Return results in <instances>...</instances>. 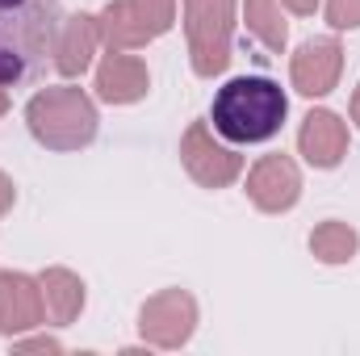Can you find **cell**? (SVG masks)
<instances>
[{
	"label": "cell",
	"mask_w": 360,
	"mask_h": 356,
	"mask_svg": "<svg viewBox=\"0 0 360 356\" xmlns=\"http://www.w3.org/2000/svg\"><path fill=\"white\" fill-rule=\"evenodd\" d=\"M59 0H0V84L38 80L59 46Z\"/></svg>",
	"instance_id": "1"
},
{
	"label": "cell",
	"mask_w": 360,
	"mask_h": 356,
	"mask_svg": "<svg viewBox=\"0 0 360 356\" xmlns=\"http://www.w3.org/2000/svg\"><path fill=\"white\" fill-rule=\"evenodd\" d=\"M285 113H289V101L269 76H235L214 92V105H210L214 134L239 147L269 143L272 134H281Z\"/></svg>",
	"instance_id": "2"
},
{
	"label": "cell",
	"mask_w": 360,
	"mask_h": 356,
	"mask_svg": "<svg viewBox=\"0 0 360 356\" xmlns=\"http://www.w3.org/2000/svg\"><path fill=\"white\" fill-rule=\"evenodd\" d=\"M25 122L34 139L51 151L89 147L96 134V109L80 89H46L25 105Z\"/></svg>",
	"instance_id": "3"
},
{
	"label": "cell",
	"mask_w": 360,
	"mask_h": 356,
	"mask_svg": "<svg viewBox=\"0 0 360 356\" xmlns=\"http://www.w3.org/2000/svg\"><path fill=\"white\" fill-rule=\"evenodd\" d=\"M231 17L235 0H184V30L197 76H218L231 59Z\"/></svg>",
	"instance_id": "4"
},
{
	"label": "cell",
	"mask_w": 360,
	"mask_h": 356,
	"mask_svg": "<svg viewBox=\"0 0 360 356\" xmlns=\"http://www.w3.org/2000/svg\"><path fill=\"white\" fill-rule=\"evenodd\" d=\"M172 17H176V0H113L96 17V25L109 51H130L160 38L172 25Z\"/></svg>",
	"instance_id": "5"
},
{
	"label": "cell",
	"mask_w": 360,
	"mask_h": 356,
	"mask_svg": "<svg viewBox=\"0 0 360 356\" xmlns=\"http://www.w3.org/2000/svg\"><path fill=\"white\" fill-rule=\"evenodd\" d=\"M180 160H184L188 177L197 180V184H205V189L231 184V180L239 177V168H243V160H239L231 147L214 143V134H210L205 122H193V126H188V134H184V143H180Z\"/></svg>",
	"instance_id": "6"
},
{
	"label": "cell",
	"mask_w": 360,
	"mask_h": 356,
	"mask_svg": "<svg viewBox=\"0 0 360 356\" xmlns=\"http://www.w3.org/2000/svg\"><path fill=\"white\" fill-rule=\"evenodd\" d=\"M193 323H197V306L184 289H168L160 298H151L143 306V336L160 348H176L193 336Z\"/></svg>",
	"instance_id": "7"
},
{
	"label": "cell",
	"mask_w": 360,
	"mask_h": 356,
	"mask_svg": "<svg viewBox=\"0 0 360 356\" xmlns=\"http://www.w3.org/2000/svg\"><path fill=\"white\" fill-rule=\"evenodd\" d=\"M297 193H302V177H297V168H293L289 155H264V160L252 168V177H248V197H252L264 214L289 210V205L297 201Z\"/></svg>",
	"instance_id": "8"
},
{
	"label": "cell",
	"mask_w": 360,
	"mask_h": 356,
	"mask_svg": "<svg viewBox=\"0 0 360 356\" xmlns=\"http://www.w3.org/2000/svg\"><path fill=\"white\" fill-rule=\"evenodd\" d=\"M340 68H344V51L335 38H319V42H306L297 55H293V89L302 96H323V92L335 89L340 80Z\"/></svg>",
	"instance_id": "9"
},
{
	"label": "cell",
	"mask_w": 360,
	"mask_h": 356,
	"mask_svg": "<svg viewBox=\"0 0 360 356\" xmlns=\"http://www.w3.org/2000/svg\"><path fill=\"white\" fill-rule=\"evenodd\" d=\"M46 319L42 285L30 281L25 272H0V331H25Z\"/></svg>",
	"instance_id": "10"
},
{
	"label": "cell",
	"mask_w": 360,
	"mask_h": 356,
	"mask_svg": "<svg viewBox=\"0 0 360 356\" xmlns=\"http://www.w3.org/2000/svg\"><path fill=\"white\" fill-rule=\"evenodd\" d=\"M297 147H302V155H306L314 168H335V164L348 155V126H344L331 109H314V113L302 122Z\"/></svg>",
	"instance_id": "11"
},
{
	"label": "cell",
	"mask_w": 360,
	"mask_h": 356,
	"mask_svg": "<svg viewBox=\"0 0 360 356\" xmlns=\"http://www.w3.org/2000/svg\"><path fill=\"white\" fill-rule=\"evenodd\" d=\"M147 68H143V59H134V55H122V51H113L105 63H101V72H96V92L105 96V101H113V105H130V101H139V96H147Z\"/></svg>",
	"instance_id": "12"
},
{
	"label": "cell",
	"mask_w": 360,
	"mask_h": 356,
	"mask_svg": "<svg viewBox=\"0 0 360 356\" xmlns=\"http://www.w3.org/2000/svg\"><path fill=\"white\" fill-rule=\"evenodd\" d=\"M96 42H101V25H96V17L80 13V17L63 21L59 46H55V68H59L63 76H80V72L92 63Z\"/></svg>",
	"instance_id": "13"
},
{
	"label": "cell",
	"mask_w": 360,
	"mask_h": 356,
	"mask_svg": "<svg viewBox=\"0 0 360 356\" xmlns=\"http://www.w3.org/2000/svg\"><path fill=\"white\" fill-rule=\"evenodd\" d=\"M38 285H42L46 314H51L59 327L80 314V306H84V285H80V276H72L68 268H51V272H42Z\"/></svg>",
	"instance_id": "14"
},
{
	"label": "cell",
	"mask_w": 360,
	"mask_h": 356,
	"mask_svg": "<svg viewBox=\"0 0 360 356\" xmlns=\"http://www.w3.org/2000/svg\"><path fill=\"white\" fill-rule=\"evenodd\" d=\"M248 30L269 46V51H285V17H281V0H248Z\"/></svg>",
	"instance_id": "15"
},
{
	"label": "cell",
	"mask_w": 360,
	"mask_h": 356,
	"mask_svg": "<svg viewBox=\"0 0 360 356\" xmlns=\"http://www.w3.org/2000/svg\"><path fill=\"white\" fill-rule=\"evenodd\" d=\"M310 252L327 265H344L356 256V231L344 227V222H323L314 235H310Z\"/></svg>",
	"instance_id": "16"
},
{
	"label": "cell",
	"mask_w": 360,
	"mask_h": 356,
	"mask_svg": "<svg viewBox=\"0 0 360 356\" xmlns=\"http://www.w3.org/2000/svg\"><path fill=\"white\" fill-rule=\"evenodd\" d=\"M327 21H331L335 30L360 25V0H327Z\"/></svg>",
	"instance_id": "17"
},
{
	"label": "cell",
	"mask_w": 360,
	"mask_h": 356,
	"mask_svg": "<svg viewBox=\"0 0 360 356\" xmlns=\"http://www.w3.org/2000/svg\"><path fill=\"white\" fill-rule=\"evenodd\" d=\"M34 348H38V352H42V348H46V352H59V340H30V344H17V352H34Z\"/></svg>",
	"instance_id": "18"
},
{
	"label": "cell",
	"mask_w": 360,
	"mask_h": 356,
	"mask_svg": "<svg viewBox=\"0 0 360 356\" xmlns=\"http://www.w3.org/2000/svg\"><path fill=\"white\" fill-rule=\"evenodd\" d=\"M8 205H13V184H8V177H4V172H0V214H4Z\"/></svg>",
	"instance_id": "19"
},
{
	"label": "cell",
	"mask_w": 360,
	"mask_h": 356,
	"mask_svg": "<svg viewBox=\"0 0 360 356\" xmlns=\"http://www.w3.org/2000/svg\"><path fill=\"white\" fill-rule=\"evenodd\" d=\"M285 4H289L293 13H302V17H306V13H314V4H319V0H285Z\"/></svg>",
	"instance_id": "20"
},
{
	"label": "cell",
	"mask_w": 360,
	"mask_h": 356,
	"mask_svg": "<svg viewBox=\"0 0 360 356\" xmlns=\"http://www.w3.org/2000/svg\"><path fill=\"white\" fill-rule=\"evenodd\" d=\"M352 117H356V126H360V84H356V92H352Z\"/></svg>",
	"instance_id": "21"
},
{
	"label": "cell",
	"mask_w": 360,
	"mask_h": 356,
	"mask_svg": "<svg viewBox=\"0 0 360 356\" xmlns=\"http://www.w3.org/2000/svg\"><path fill=\"white\" fill-rule=\"evenodd\" d=\"M4 109H8V96H4V92H0V113H4Z\"/></svg>",
	"instance_id": "22"
}]
</instances>
